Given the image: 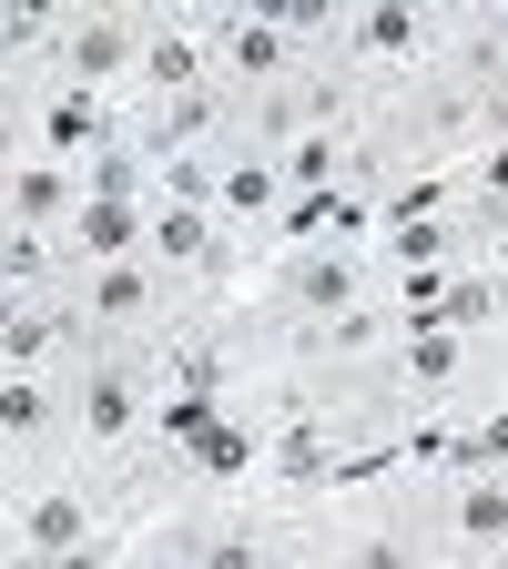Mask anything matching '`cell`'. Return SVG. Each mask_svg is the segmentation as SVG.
<instances>
[{
    "label": "cell",
    "instance_id": "6da1fadb",
    "mask_svg": "<svg viewBox=\"0 0 508 569\" xmlns=\"http://www.w3.org/2000/svg\"><path fill=\"white\" fill-rule=\"evenodd\" d=\"M132 427H142L132 367H122V356H92V367H82V438H92V448H122Z\"/></svg>",
    "mask_w": 508,
    "mask_h": 569
},
{
    "label": "cell",
    "instance_id": "7a4b0ae2",
    "mask_svg": "<svg viewBox=\"0 0 508 569\" xmlns=\"http://www.w3.org/2000/svg\"><path fill=\"white\" fill-rule=\"evenodd\" d=\"M61 61H71V92H92V82H112V71H142V41H132V21L92 11V21L61 31Z\"/></svg>",
    "mask_w": 508,
    "mask_h": 569
},
{
    "label": "cell",
    "instance_id": "3957f363",
    "mask_svg": "<svg viewBox=\"0 0 508 569\" xmlns=\"http://www.w3.org/2000/svg\"><path fill=\"white\" fill-rule=\"evenodd\" d=\"M285 296H296L306 316H356V254H336V244H306L296 264H285Z\"/></svg>",
    "mask_w": 508,
    "mask_h": 569
},
{
    "label": "cell",
    "instance_id": "277c9868",
    "mask_svg": "<svg viewBox=\"0 0 508 569\" xmlns=\"http://www.w3.org/2000/svg\"><path fill=\"white\" fill-rule=\"evenodd\" d=\"M275 478L296 488V498H326V488H336V458H326V407H296V417H285V438H275Z\"/></svg>",
    "mask_w": 508,
    "mask_h": 569
},
{
    "label": "cell",
    "instance_id": "5b68a950",
    "mask_svg": "<svg viewBox=\"0 0 508 569\" xmlns=\"http://www.w3.org/2000/svg\"><path fill=\"white\" fill-rule=\"evenodd\" d=\"M51 549H92V498L41 488L31 509H21V559H51Z\"/></svg>",
    "mask_w": 508,
    "mask_h": 569
},
{
    "label": "cell",
    "instance_id": "8992f818",
    "mask_svg": "<svg viewBox=\"0 0 508 569\" xmlns=\"http://www.w3.org/2000/svg\"><path fill=\"white\" fill-rule=\"evenodd\" d=\"M51 213H82V173L41 153V163H21V173H11V224H31V234H41Z\"/></svg>",
    "mask_w": 508,
    "mask_h": 569
},
{
    "label": "cell",
    "instance_id": "52a82bcc",
    "mask_svg": "<svg viewBox=\"0 0 508 569\" xmlns=\"http://www.w3.org/2000/svg\"><path fill=\"white\" fill-rule=\"evenodd\" d=\"M213 51H225V71H235V82H265V71H285V51H296V41H285L265 11H245V21H225V31H213Z\"/></svg>",
    "mask_w": 508,
    "mask_h": 569
},
{
    "label": "cell",
    "instance_id": "ba28073f",
    "mask_svg": "<svg viewBox=\"0 0 508 569\" xmlns=\"http://www.w3.org/2000/svg\"><path fill=\"white\" fill-rule=\"evenodd\" d=\"M132 244H142V213H132V203H82V213H71V254L132 264Z\"/></svg>",
    "mask_w": 508,
    "mask_h": 569
},
{
    "label": "cell",
    "instance_id": "9c48e42d",
    "mask_svg": "<svg viewBox=\"0 0 508 569\" xmlns=\"http://www.w3.org/2000/svg\"><path fill=\"white\" fill-rule=\"evenodd\" d=\"M142 316H153L142 264H92V326H142Z\"/></svg>",
    "mask_w": 508,
    "mask_h": 569
},
{
    "label": "cell",
    "instance_id": "30bf717a",
    "mask_svg": "<svg viewBox=\"0 0 508 569\" xmlns=\"http://www.w3.org/2000/svg\"><path fill=\"white\" fill-rule=\"evenodd\" d=\"M356 41H367L377 61H417V51H427V11H407V0H377V11L356 21Z\"/></svg>",
    "mask_w": 508,
    "mask_h": 569
},
{
    "label": "cell",
    "instance_id": "8fae6325",
    "mask_svg": "<svg viewBox=\"0 0 508 569\" xmlns=\"http://www.w3.org/2000/svg\"><path fill=\"white\" fill-rule=\"evenodd\" d=\"M142 82H153V92H193L203 82V41L193 31H153V41H142Z\"/></svg>",
    "mask_w": 508,
    "mask_h": 569
},
{
    "label": "cell",
    "instance_id": "7c38bea8",
    "mask_svg": "<svg viewBox=\"0 0 508 569\" xmlns=\"http://www.w3.org/2000/svg\"><path fill=\"white\" fill-rule=\"evenodd\" d=\"M41 132H51V163H71L82 142L102 153V132H112V122H102V102H92V92H61V102L41 112Z\"/></svg>",
    "mask_w": 508,
    "mask_h": 569
},
{
    "label": "cell",
    "instance_id": "4fadbf2b",
    "mask_svg": "<svg viewBox=\"0 0 508 569\" xmlns=\"http://www.w3.org/2000/svg\"><path fill=\"white\" fill-rule=\"evenodd\" d=\"M153 427H163V448H203L213 427H225V397H203V387H173V397L153 407Z\"/></svg>",
    "mask_w": 508,
    "mask_h": 569
},
{
    "label": "cell",
    "instance_id": "5bb4252c",
    "mask_svg": "<svg viewBox=\"0 0 508 569\" xmlns=\"http://www.w3.org/2000/svg\"><path fill=\"white\" fill-rule=\"evenodd\" d=\"M153 254H173V264H213V213H193V203H153Z\"/></svg>",
    "mask_w": 508,
    "mask_h": 569
},
{
    "label": "cell",
    "instance_id": "9a60e30c",
    "mask_svg": "<svg viewBox=\"0 0 508 569\" xmlns=\"http://www.w3.org/2000/svg\"><path fill=\"white\" fill-rule=\"evenodd\" d=\"M458 539L468 549H498L508 539V478H468L458 488Z\"/></svg>",
    "mask_w": 508,
    "mask_h": 569
},
{
    "label": "cell",
    "instance_id": "2e32d148",
    "mask_svg": "<svg viewBox=\"0 0 508 569\" xmlns=\"http://www.w3.org/2000/svg\"><path fill=\"white\" fill-rule=\"evenodd\" d=\"M183 458H193V478H245V468L265 458V438H255L245 417H225V427H213L203 448H183Z\"/></svg>",
    "mask_w": 508,
    "mask_h": 569
},
{
    "label": "cell",
    "instance_id": "e0dca14e",
    "mask_svg": "<svg viewBox=\"0 0 508 569\" xmlns=\"http://www.w3.org/2000/svg\"><path fill=\"white\" fill-rule=\"evenodd\" d=\"M448 377H458V336H448V326H407V387L438 397Z\"/></svg>",
    "mask_w": 508,
    "mask_h": 569
},
{
    "label": "cell",
    "instance_id": "ac0fdd59",
    "mask_svg": "<svg viewBox=\"0 0 508 569\" xmlns=\"http://www.w3.org/2000/svg\"><path fill=\"white\" fill-rule=\"evenodd\" d=\"M336 163H346V153H336V132H296V142H285V163H275V173L296 183V193H326V183H336Z\"/></svg>",
    "mask_w": 508,
    "mask_h": 569
},
{
    "label": "cell",
    "instance_id": "d6986e66",
    "mask_svg": "<svg viewBox=\"0 0 508 569\" xmlns=\"http://www.w3.org/2000/svg\"><path fill=\"white\" fill-rule=\"evenodd\" d=\"M51 427V387L41 377H0V438H41Z\"/></svg>",
    "mask_w": 508,
    "mask_h": 569
},
{
    "label": "cell",
    "instance_id": "ffe728a7",
    "mask_svg": "<svg viewBox=\"0 0 508 569\" xmlns=\"http://www.w3.org/2000/svg\"><path fill=\"white\" fill-rule=\"evenodd\" d=\"M275 193H285L275 163H235L225 183H213V203H225V213H275Z\"/></svg>",
    "mask_w": 508,
    "mask_h": 569
},
{
    "label": "cell",
    "instance_id": "44dd1931",
    "mask_svg": "<svg viewBox=\"0 0 508 569\" xmlns=\"http://www.w3.org/2000/svg\"><path fill=\"white\" fill-rule=\"evenodd\" d=\"M132 193H142V163L102 142V153H92V173H82V203H132Z\"/></svg>",
    "mask_w": 508,
    "mask_h": 569
},
{
    "label": "cell",
    "instance_id": "7402d4cb",
    "mask_svg": "<svg viewBox=\"0 0 508 569\" xmlns=\"http://www.w3.org/2000/svg\"><path fill=\"white\" fill-rule=\"evenodd\" d=\"M438 213H448V183H438V173H417V183L387 193V234H397V224H438Z\"/></svg>",
    "mask_w": 508,
    "mask_h": 569
},
{
    "label": "cell",
    "instance_id": "603a6c76",
    "mask_svg": "<svg viewBox=\"0 0 508 569\" xmlns=\"http://www.w3.org/2000/svg\"><path fill=\"white\" fill-rule=\"evenodd\" d=\"M153 173H163V203H193V213L213 203V163H193V153H163Z\"/></svg>",
    "mask_w": 508,
    "mask_h": 569
},
{
    "label": "cell",
    "instance_id": "cb8c5ba5",
    "mask_svg": "<svg viewBox=\"0 0 508 569\" xmlns=\"http://www.w3.org/2000/svg\"><path fill=\"white\" fill-rule=\"evenodd\" d=\"M387 254H397V274H407V264H448V213H438V224H397Z\"/></svg>",
    "mask_w": 508,
    "mask_h": 569
},
{
    "label": "cell",
    "instance_id": "d4e9b609",
    "mask_svg": "<svg viewBox=\"0 0 508 569\" xmlns=\"http://www.w3.org/2000/svg\"><path fill=\"white\" fill-rule=\"evenodd\" d=\"M51 336H61L51 316H21L11 336H0V367H11V377H31V367H41V346H51Z\"/></svg>",
    "mask_w": 508,
    "mask_h": 569
},
{
    "label": "cell",
    "instance_id": "484cf974",
    "mask_svg": "<svg viewBox=\"0 0 508 569\" xmlns=\"http://www.w3.org/2000/svg\"><path fill=\"white\" fill-rule=\"evenodd\" d=\"M41 264H51V244H41L31 224H11V234H0V284H31Z\"/></svg>",
    "mask_w": 508,
    "mask_h": 569
},
{
    "label": "cell",
    "instance_id": "4316f807",
    "mask_svg": "<svg viewBox=\"0 0 508 569\" xmlns=\"http://www.w3.org/2000/svg\"><path fill=\"white\" fill-rule=\"evenodd\" d=\"M448 306V264H407V326H438Z\"/></svg>",
    "mask_w": 508,
    "mask_h": 569
},
{
    "label": "cell",
    "instance_id": "83f0119b",
    "mask_svg": "<svg viewBox=\"0 0 508 569\" xmlns=\"http://www.w3.org/2000/svg\"><path fill=\"white\" fill-rule=\"evenodd\" d=\"M346 569H417V549H407V539H356Z\"/></svg>",
    "mask_w": 508,
    "mask_h": 569
},
{
    "label": "cell",
    "instance_id": "f1b7e54d",
    "mask_svg": "<svg viewBox=\"0 0 508 569\" xmlns=\"http://www.w3.org/2000/svg\"><path fill=\"white\" fill-rule=\"evenodd\" d=\"M193 569H265V549H255V539H203Z\"/></svg>",
    "mask_w": 508,
    "mask_h": 569
},
{
    "label": "cell",
    "instance_id": "f546056e",
    "mask_svg": "<svg viewBox=\"0 0 508 569\" xmlns=\"http://www.w3.org/2000/svg\"><path fill=\"white\" fill-rule=\"evenodd\" d=\"M478 193H488V203H508V142H488V163H478Z\"/></svg>",
    "mask_w": 508,
    "mask_h": 569
},
{
    "label": "cell",
    "instance_id": "4dcf8cb0",
    "mask_svg": "<svg viewBox=\"0 0 508 569\" xmlns=\"http://www.w3.org/2000/svg\"><path fill=\"white\" fill-rule=\"evenodd\" d=\"M11 569H102V549H51V559H11Z\"/></svg>",
    "mask_w": 508,
    "mask_h": 569
},
{
    "label": "cell",
    "instance_id": "1f68e13d",
    "mask_svg": "<svg viewBox=\"0 0 508 569\" xmlns=\"http://www.w3.org/2000/svg\"><path fill=\"white\" fill-rule=\"evenodd\" d=\"M21 326V296H11V284H0V336H11Z\"/></svg>",
    "mask_w": 508,
    "mask_h": 569
},
{
    "label": "cell",
    "instance_id": "d6a6232c",
    "mask_svg": "<svg viewBox=\"0 0 508 569\" xmlns=\"http://www.w3.org/2000/svg\"><path fill=\"white\" fill-rule=\"evenodd\" d=\"M0 163H11V102H0Z\"/></svg>",
    "mask_w": 508,
    "mask_h": 569
},
{
    "label": "cell",
    "instance_id": "836d02e7",
    "mask_svg": "<svg viewBox=\"0 0 508 569\" xmlns=\"http://www.w3.org/2000/svg\"><path fill=\"white\" fill-rule=\"evenodd\" d=\"M0 529H11V498H0Z\"/></svg>",
    "mask_w": 508,
    "mask_h": 569
}]
</instances>
